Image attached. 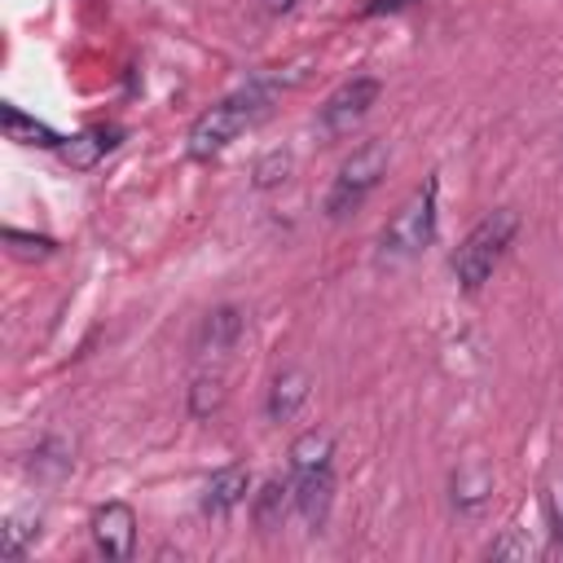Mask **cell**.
Masks as SVG:
<instances>
[{"label": "cell", "instance_id": "cell-1", "mask_svg": "<svg viewBox=\"0 0 563 563\" xmlns=\"http://www.w3.org/2000/svg\"><path fill=\"white\" fill-rule=\"evenodd\" d=\"M515 233H519V211L497 207V211H488V216L462 238V246L453 251V277H457V286H462L466 295H475V290L493 277V268L501 264V255H506V246L515 242Z\"/></svg>", "mask_w": 563, "mask_h": 563}, {"label": "cell", "instance_id": "cell-2", "mask_svg": "<svg viewBox=\"0 0 563 563\" xmlns=\"http://www.w3.org/2000/svg\"><path fill=\"white\" fill-rule=\"evenodd\" d=\"M435 238V176L413 189L396 211L391 220L383 224L378 233V260L387 264H400V260H413L418 251H427Z\"/></svg>", "mask_w": 563, "mask_h": 563}, {"label": "cell", "instance_id": "cell-3", "mask_svg": "<svg viewBox=\"0 0 563 563\" xmlns=\"http://www.w3.org/2000/svg\"><path fill=\"white\" fill-rule=\"evenodd\" d=\"M387 176V145L383 141H365V145H356L347 158H343V167H339V176H334V185H330V194H325V216H352L374 189H378V180Z\"/></svg>", "mask_w": 563, "mask_h": 563}, {"label": "cell", "instance_id": "cell-4", "mask_svg": "<svg viewBox=\"0 0 563 563\" xmlns=\"http://www.w3.org/2000/svg\"><path fill=\"white\" fill-rule=\"evenodd\" d=\"M246 123H251V101H242V97L202 110L189 128V158H216L229 141H238V132Z\"/></svg>", "mask_w": 563, "mask_h": 563}, {"label": "cell", "instance_id": "cell-5", "mask_svg": "<svg viewBox=\"0 0 563 563\" xmlns=\"http://www.w3.org/2000/svg\"><path fill=\"white\" fill-rule=\"evenodd\" d=\"M378 79H369V75H356V79H347V84H339L330 97H325V106H321V128L330 132V136H343V132H352L365 114H369V106L378 101Z\"/></svg>", "mask_w": 563, "mask_h": 563}, {"label": "cell", "instance_id": "cell-6", "mask_svg": "<svg viewBox=\"0 0 563 563\" xmlns=\"http://www.w3.org/2000/svg\"><path fill=\"white\" fill-rule=\"evenodd\" d=\"M92 541H97V554L110 559V563L132 559V545H136V510L128 501L97 506L92 510Z\"/></svg>", "mask_w": 563, "mask_h": 563}, {"label": "cell", "instance_id": "cell-7", "mask_svg": "<svg viewBox=\"0 0 563 563\" xmlns=\"http://www.w3.org/2000/svg\"><path fill=\"white\" fill-rule=\"evenodd\" d=\"M330 506H334V475H330V466L295 475V510H299V519L312 532H321V523L330 519Z\"/></svg>", "mask_w": 563, "mask_h": 563}, {"label": "cell", "instance_id": "cell-8", "mask_svg": "<svg viewBox=\"0 0 563 563\" xmlns=\"http://www.w3.org/2000/svg\"><path fill=\"white\" fill-rule=\"evenodd\" d=\"M246 488H251V471H246L242 462L220 466V471L207 479V488H202V515L224 519L233 506H242V501H246Z\"/></svg>", "mask_w": 563, "mask_h": 563}, {"label": "cell", "instance_id": "cell-9", "mask_svg": "<svg viewBox=\"0 0 563 563\" xmlns=\"http://www.w3.org/2000/svg\"><path fill=\"white\" fill-rule=\"evenodd\" d=\"M242 330H246L242 308L220 303V308H211V312L202 317V325H198V352H207V356H224V352L238 347Z\"/></svg>", "mask_w": 563, "mask_h": 563}, {"label": "cell", "instance_id": "cell-10", "mask_svg": "<svg viewBox=\"0 0 563 563\" xmlns=\"http://www.w3.org/2000/svg\"><path fill=\"white\" fill-rule=\"evenodd\" d=\"M119 136H123V128H92V132L66 136V141L57 145V154H62V163H66V167L88 172V167H97V158H101L106 150H114V145H119Z\"/></svg>", "mask_w": 563, "mask_h": 563}, {"label": "cell", "instance_id": "cell-11", "mask_svg": "<svg viewBox=\"0 0 563 563\" xmlns=\"http://www.w3.org/2000/svg\"><path fill=\"white\" fill-rule=\"evenodd\" d=\"M308 391H312V378H308V369H299V365L282 369V374L273 378V387H268V418H273V422H286V418H295V413L303 409Z\"/></svg>", "mask_w": 563, "mask_h": 563}, {"label": "cell", "instance_id": "cell-12", "mask_svg": "<svg viewBox=\"0 0 563 563\" xmlns=\"http://www.w3.org/2000/svg\"><path fill=\"white\" fill-rule=\"evenodd\" d=\"M290 506H295V484L273 475V479L255 493V501H251V519H255V528H260V532H277V528L286 523Z\"/></svg>", "mask_w": 563, "mask_h": 563}, {"label": "cell", "instance_id": "cell-13", "mask_svg": "<svg viewBox=\"0 0 563 563\" xmlns=\"http://www.w3.org/2000/svg\"><path fill=\"white\" fill-rule=\"evenodd\" d=\"M449 488H453V506H457L462 515H475V510L488 501V493H493V471H488L484 462H462V466L453 471Z\"/></svg>", "mask_w": 563, "mask_h": 563}, {"label": "cell", "instance_id": "cell-14", "mask_svg": "<svg viewBox=\"0 0 563 563\" xmlns=\"http://www.w3.org/2000/svg\"><path fill=\"white\" fill-rule=\"evenodd\" d=\"M0 123H4V136L9 141H18V145H40V150H53V145H62V136L48 128V123H40V119H26L18 106H0Z\"/></svg>", "mask_w": 563, "mask_h": 563}, {"label": "cell", "instance_id": "cell-15", "mask_svg": "<svg viewBox=\"0 0 563 563\" xmlns=\"http://www.w3.org/2000/svg\"><path fill=\"white\" fill-rule=\"evenodd\" d=\"M330 457H334V440H330V431H303V435H295V444H290V471L295 475H303V471H317V466H330Z\"/></svg>", "mask_w": 563, "mask_h": 563}, {"label": "cell", "instance_id": "cell-16", "mask_svg": "<svg viewBox=\"0 0 563 563\" xmlns=\"http://www.w3.org/2000/svg\"><path fill=\"white\" fill-rule=\"evenodd\" d=\"M35 532H40V510H13L4 519V528H0V554L4 559H18Z\"/></svg>", "mask_w": 563, "mask_h": 563}, {"label": "cell", "instance_id": "cell-17", "mask_svg": "<svg viewBox=\"0 0 563 563\" xmlns=\"http://www.w3.org/2000/svg\"><path fill=\"white\" fill-rule=\"evenodd\" d=\"M290 167H295L290 150H268V154L255 158V167H251V185H255V189H277V185H286Z\"/></svg>", "mask_w": 563, "mask_h": 563}, {"label": "cell", "instance_id": "cell-18", "mask_svg": "<svg viewBox=\"0 0 563 563\" xmlns=\"http://www.w3.org/2000/svg\"><path fill=\"white\" fill-rule=\"evenodd\" d=\"M224 405V383L220 378H194L189 387V413L194 418H211Z\"/></svg>", "mask_w": 563, "mask_h": 563}, {"label": "cell", "instance_id": "cell-19", "mask_svg": "<svg viewBox=\"0 0 563 563\" xmlns=\"http://www.w3.org/2000/svg\"><path fill=\"white\" fill-rule=\"evenodd\" d=\"M31 471H40V475H66L70 471V449L62 444V440H44L35 453H31Z\"/></svg>", "mask_w": 563, "mask_h": 563}, {"label": "cell", "instance_id": "cell-20", "mask_svg": "<svg viewBox=\"0 0 563 563\" xmlns=\"http://www.w3.org/2000/svg\"><path fill=\"white\" fill-rule=\"evenodd\" d=\"M4 242L22 260H48L53 255V238H35V233H22V229H4Z\"/></svg>", "mask_w": 563, "mask_h": 563}, {"label": "cell", "instance_id": "cell-21", "mask_svg": "<svg viewBox=\"0 0 563 563\" xmlns=\"http://www.w3.org/2000/svg\"><path fill=\"white\" fill-rule=\"evenodd\" d=\"M545 515H550V532L563 541V479L550 484V493H545Z\"/></svg>", "mask_w": 563, "mask_h": 563}, {"label": "cell", "instance_id": "cell-22", "mask_svg": "<svg viewBox=\"0 0 563 563\" xmlns=\"http://www.w3.org/2000/svg\"><path fill=\"white\" fill-rule=\"evenodd\" d=\"M506 554H519V559H528V554H532V541H519V537H515V528H510V532H506V537L493 545V559H506Z\"/></svg>", "mask_w": 563, "mask_h": 563}, {"label": "cell", "instance_id": "cell-23", "mask_svg": "<svg viewBox=\"0 0 563 563\" xmlns=\"http://www.w3.org/2000/svg\"><path fill=\"white\" fill-rule=\"evenodd\" d=\"M413 0H369L365 4V18H374V13H400V9H409Z\"/></svg>", "mask_w": 563, "mask_h": 563}, {"label": "cell", "instance_id": "cell-24", "mask_svg": "<svg viewBox=\"0 0 563 563\" xmlns=\"http://www.w3.org/2000/svg\"><path fill=\"white\" fill-rule=\"evenodd\" d=\"M268 9H273V13H290V9H295V0H268Z\"/></svg>", "mask_w": 563, "mask_h": 563}]
</instances>
